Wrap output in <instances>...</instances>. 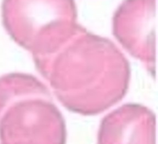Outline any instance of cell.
<instances>
[{
    "label": "cell",
    "instance_id": "1",
    "mask_svg": "<svg viewBox=\"0 0 158 144\" xmlns=\"http://www.w3.org/2000/svg\"><path fill=\"white\" fill-rule=\"evenodd\" d=\"M35 67L68 110L100 114L124 97L131 69L110 40L80 26L56 52L33 58Z\"/></svg>",
    "mask_w": 158,
    "mask_h": 144
},
{
    "label": "cell",
    "instance_id": "2",
    "mask_svg": "<svg viewBox=\"0 0 158 144\" xmlns=\"http://www.w3.org/2000/svg\"><path fill=\"white\" fill-rule=\"evenodd\" d=\"M64 119L49 89L29 74L0 76V144H65Z\"/></svg>",
    "mask_w": 158,
    "mask_h": 144
},
{
    "label": "cell",
    "instance_id": "3",
    "mask_svg": "<svg viewBox=\"0 0 158 144\" xmlns=\"http://www.w3.org/2000/svg\"><path fill=\"white\" fill-rule=\"evenodd\" d=\"M2 19L11 38L33 58L56 52L80 27L74 0H3Z\"/></svg>",
    "mask_w": 158,
    "mask_h": 144
},
{
    "label": "cell",
    "instance_id": "4",
    "mask_svg": "<svg viewBox=\"0 0 158 144\" xmlns=\"http://www.w3.org/2000/svg\"><path fill=\"white\" fill-rule=\"evenodd\" d=\"M113 32L153 77L156 67V0H124L113 17Z\"/></svg>",
    "mask_w": 158,
    "mask_h": 144
},
{
    "label": "cell",
    "instance_id": "5",
    "mask_svg": "<svg viewBox=\"0 0 158 144\" xmlns=\"http://www.w3.org/2000/svg\"><path fill=\"white\" fill-rule=\"evenodd\" d=\"M156 117L143 105L128 103L102 120L98 144H155Z\"/></svg>",
    "mask_w": 158,
    "mask_h": 144
}]
</instances>
